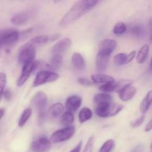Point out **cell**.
Wrapping results in <instances>:
<instances>
[{
    "instance_id": "cell-1",
    "label": "cell",
    "mask_w": 152,
    "mask_h": 152,
    "mask_svg": "<svg viewBox=\"0 0 152 152\" xmlns=\"http://www.w3.org/2000/svg\"><path fill=\"white\" fill-rule=\"evenodd\" d=\"M97 0H82L76 1L68 11L64 15L62 20L60 21V25L65 26L74 21L80 19L81 16H84L88 11L91 10L98 4Z\"/></svg>"
},
{
    "instance_id": "cell-2",
    "label": "cell",
    "mask_w": 152,
    "mask_h": 152,
    "mask_svg": "<svg viewBox=\"0 0 152 152\" xmlns=\"http://www.w3.org/2000/svg\"><path fill=\"white\" fill-rule=\"evenodd\" d=\"M31 103L38 111L39 124L42 125L46 119V108L48 106V96L43 91H37L31 99Z\"/></svg>"
},
{
    "instance_id": "cell-3",
    "label": "cell",
    "mask_w": 152,
    "mask_h": 152,
    "mask_svg": "<svg viewBox=\"0 0 152 152\" xmlns=\"http://www.w3.org/2000/svg\"><path fill=\"white\" fill-rule=\"evenodd\" d=\"M59 78L57 73L48 70H41L36 75L35 79L33 82V87H39L40 86L49 83H53Z\"/></svg>"
},
{
    "instance_id": "cell-4",
    "label": "cell",
    "mask_w": 152,
    "mask_h": 152,
    "mask_svg": "<svg viewBox=\"0 0 152 152\" xmlns=\"http://www.w3.org/2000/svg\"><path fill=\"white\" fill-rule=\"evenodd\" d=\"M20 33L16 29L7 28L0 34V46L1 48H7L16 44L19 39Z\"/></svg>"
},
{
    "instance_id": "cell-5",
    "label": "cell",
    "mask_w": 152,
    "mask_h": 152,
    "mask_svg": "<svg viewBox=\"0 0 152 152\" xmlns=\"http://www.w3.org/2000/svg\"><path fill=\"white\" fill-rule=\"evenodd\" d=\"M36 55V48L27 42L22 46L19 50L18 61L22 66L29 62H34Z\"/></svg>"
},
{
    "instance_id": "cell-6",
    "label": "cell",
    "mask_w": 152,
    "mask_h": 152,
    "mask_svg": "<svg viewBox=\"0 0 152 152\" xmlns=\"http://www.w3.org/2000/svg\"><path fill=\"white\" fill-rule=\"evenodd\" d=\"M74 134H75V129L74 126L64 128L53 132L50 136V140L53 143L62 142L71 139Z\"/></svg>"
},
{
    "instance_id": "cell-7",
    "label": "cell",
    "mask_w": 152,
    "mask_h": 152,
    "mask_svg": "<svg viewBox=\"0 0 152 152\" xmlns=\"http://www.w3.org/2000/svg\"><path fill=\"white\" fill-rule=\"evenodd\" d=\"M51 148V142L45 137L37 138L31 143L32 152H49Z\"/></svg>"
},
{
    "instance_id": "cell-8",
    "label": "cell",
    "mask_w": 152,
    "mask_h": 152,
    "mask_svg": "<svg viewBox=\"0 0 152 152\" xmlns=\"http://www.w3.org/2000/svg\"><path fill=\"white\" fill-rule=\"evenodd\" d=\"M36 66H37V62H35V61L29 62V63L22 66L21 74L17 80V83H16L18 86L21 87L28 81L33 71L36 69Z\"/></svg>"
},
{
    "instance_id": "cell-9",
    "label": "cell",
    "mask_w": 152,
    "mask_h": 152,
    "mask_svg": "<svg viewBox=\"0 0 152 152\" xmlns=\"http://www.w3.org/2000/svg\"><path fill=\"white\" fill-rule=\"evenodd\" d=\"M60 37V34H53V35H39L31 39L29 42H28L30 45L34 46V48L38 46L44 45L48 42L54 41Z\"/></svg>"
},
{
    "instance_id": "cell-10",
    "label": "cell",
    "mask_w": 152,
    "mask_h": 152,
    "mask_svg": "<svg viewBox=\"0 0 152 152\" xmlns=\"http://www.w3.org/2000/svg\"><path fill=\"white\" fill-rule=\"evenodd\" d=\"M72 45V41L69 38H63L58 41L51 48L52 54H61L68 51Z\"/></svg>"
},
{
    "instance_id": "cell-11",
    "label": "cell",
    "mask_w": 152,
    "mask_h": 152,
    "mask_svg": "<svg viewBox=\"0 0 152 152\" xmlns=\"http://www.w3.org/2000/svg\"><path fill=\"white\" fill-rule=\"evenodd\" d=\"M32 12L22 11L16 13L10 18V22L16 25H25L31 19Z\"/></svg>"
},
{
    "instance_id": "cell-12",
    "label": "cell",
    "mask_w": 152,
    "mask_h": 152,
    "mask_svg": "<svg viewBox=\"0 0 152 152\" xmlns=\"http://www.w3.org/2000/svg\"><path fill=\"white\" fill-rule=\"evenodd\" d=\"M117 46V43L115 40L111 39H105L99 43L98 52L111 55L115 50Z\"/></svg>"
},
{
    "instance_id": "cell-13",
    "label": "cell",
    "mask_w": 152,
    "mask_h": 152,
    "mask_svg": "<svg viewBox=\"0 0 152 152\" xmlns=\"http://www.w3.org/2000/svg\"><path fill=\"white\" fill-rule=\"evenodd\" d=\"M82 105V98L78 95H73L67 98L65 102V108L67 111L74 113L80 108Z\"/></svg>"
},
{
    "instance_id": "cell-14",
    "label": "cell",
    "mask_w": 152,
    "mask_h": 152,
    "mask_svg": "<svg viewBox=\"0 0 152 152\" xmlns=\"http://www.w3.org/2000/svg\"><path fill=\"white\" fill-rule=\"evenodd\" d=\"M111 55L98 52L96 57V69L98 72L104 71L107 68Z\"/></svg>"
},
{
    "instance_id": "cell-15",
    "label": "cell",
    "mask_w": 152,
    "mask_h": 152,
    "mask_svg": "<svg viewBox=\"0 0 152 152\" xmlns=\"http://www.w3.org/2000/svg\"><path fill=\"white\" fill-rule=\"evenodd\" d=\"M111 108H112L111 102H101L97 104L95 112L98 117L105 118V117H110Z\"/></svg>"
},
{
    "instance_id": "cell-16",
    "label": "cell",
    "mask_w": 152,
    "mask_h": 152,
    "mask_svg": "<svg viewBox=\"0 0 152 152\" xmlns=\"http://www.w3.org/2000/svg\"><path fill=\"white\" fill-rule=\"evenodd\" d=\"M91 81L95 84H106L109 83H116L115 79L110 75L103 74H93L91 77Z\"/></svg>"
},
{
    "instance_id": "cell-17",
    "label": "cell",
    "mask_w": 152,
    "mask_h": 152,
    "mask_svg": "<svg viewBox=\"0 0 152 152\" xmlns=\"http://www.w3.org/2000/svg\"><path fill=\"white\" fill-rule=\"evenodd\" d=\"M136 92V88L132 85V86L126 88L123 90H122L121 91L119 92V96H120V99L122 101H123V102H128V101L131 100L134 96Z\"/></svg>"
},
{
    "instance_id": "cell-18",
    "label": "cell",
    "mask_w": 152,
    "mask_h": 152,
    "mask_svg": "<svg viewBox=\"0 0 152 152\" xmlns=\"http://www.w3.org/2000/svg\"><path fill=\"white\" fill-rule=\"evenodd\" d=\"M71 62L74 68L77 70H83L86 67V61L81 53L75 52L73 53L71 57Z\"/></svg>"
},
{
    "instance_id": "cell-19",
    "label": "cell",
    "mask_w": 152,
    "mask_h": 152,
    "mask_svg": "<svg viewBox=\"0 0 152 152\" xmlns=\"http://www.w3.org/2000/svg\"><path fill=\"white\" fill-rule=\"evenodd\" d=\"M152 104V90L149 91L147 93L146 96H145L143 99L142 100V102H140V111L142 113V114L145 115V113L148 111L150 106Z\"/></svg>"
},
{
    "instance_id": "cell-20",
    "label": "cell",
    "mask_w": 152,
    "mask_h": 152,
    "mask_svg": "<svg viewBox=\"0 0 152 152\" xmlns=\"http://www.w3.org/2000/svg\"><path fill=\"white\" fill-rule=\"evenodd\" d=\"M64 109H65V107L63 106L62 103L56 102L50 107L48 114L53 118H56V117H59V116L64 114Z\"/></svg>"
},
{
    "instance_id": "cell-21",
    "label": "cell",
    "mask_w": 152,
    "mask_h": 152,
    "mask_svg": "<svg viewBox=\"0 0 152 152\" xmlns=\"http://www.w3.org/2000/svg\"><path fill=\"white\" fill-rule=\"evenodd\" d=\"M149 53V46L148 45L145 44L142 46L139 51L137 52L136 56V61L137 63L142 64L146 61L147 58L148 56Z\"/></svg>"
},
{
    "instance_id": "cell-22",
    "label": "cell",
    "mask_w": 152,
    "mask_h": 152,
    "mask_svg": "<svg viewBox=\"0 0 152 152\" xmlns=\"http://www.w3.org/2000/svg\"><path fill=\"white\" fill-rule=\"evenodd\" d=\"M92 117H93V113L91 110L89 109L88 108H83L79 113V121L80 123H84L90 120Z\"/></svg>"
},
{
    "instance_id": "cell-23",
    "label": "cell",
    "mask_w": 152,
    "mask_h": 152,
    "mask_svg": "<svg viewBox=\"0 0 152 152\" xmlns=\"http://www.w3.org/2000/svg\"><path fill=\"white\" fill-rule=\"evenodd\" d=\"M74 121V116L73 113L69 111H65L61 117V124L65 126V128L70 127Z\"/></svg>"
},
{
    "instance_id": "cell-24",
    "label": "cell",
    "mask_w": 152,
    "mask_h": 152,
    "mask_svg": "<svg viewBox=\"0 0 152 152\" xmlns=\"http://www.w3.org/2000/svg\"><path fill=\"white\" fill-rule=\"evenodd\" d=\"M112 97L110 94L106 93L96 94L94 96V102L96 104L101 103V102H111Z\"/></svg>"
},
{
    "instance_id": "cell-25",
    "label": "cell",
    "mask_w": 152,
    "mask_h": 152,
    "mask_svg": "<svg viewBox=\"0 0 152 152\" xmlns=\"http://www.w3.org/2000/svg\"><path fill=\"white\" fill-rule=\"evenodd\" d=\"M32 115V108H27L25 111L22 112V115H21L20 118H19V122H18V126L19 127L22 128L25 125V123L28 122L30 117Z\"/></svg>"
},
{
    "instance_id": "cell-26",
    "label": "cell",
    "mask_w": 152,
    "mask_h": 152,
    "mask_svg": "<svg viewBox=\"0 0 152 152\" xmlns=\"http://www.w3.org/2000/svg\"><path fill=\"white\" fill-rule=\"evenodd\" d=\"M63 62V57L61 54H52L50 58V65L53 68L59 69L62 67Z\"/></svg>"
},
{
    "instance_id": "cell-27",
    "label": "cell",
    "mask_w": 152,
    "mask_h": 152,
    "mask_svg": "<svg viewBox=\"0 0 152 152\" xmlns=\"http://www.w3.org/2000/svg\"><path fill=\"white\" fill-rule=\"evenodd\" d=\"M131 34L137 38H142L145 34V29L142 25H136L131 29Z\"/></svg>"
},
{
    "instance_id": "cell-28",
    "label": "cell",
    "mask_w": 152,
    "mask_h": 152,
    "mask_svg": "<svg viewBox=\"0 0 152 152\" xmlns=\"http://www.w3.org/2000/svg\"><path fill=\"white\" fill-rule=\"evenodd\" d=\"M126 25L123 22H118L115 24L113 28V33L115 35H122L126 31Z\"/></svg>"
},
{
    "instance_id": "cell-29",
    "label": "cell",
    "mask_w": 152,
    "mask_h": 152,
    "mask_svg": "<svg viewBox=\"0 0 152 152\" xmlns=\"http://www.w3.org/2000/svg\"><path fill=\"white\" fill-rule=\"evenodd\" d=\"M132 81L130 80H120V81L116 83L115 92L119 93V92L121 91L122 90H123V89L132 86Z\"/></svg>"
},
{
    "instance_id": "cell-30",
    "label": "cell",
    "mask_w": 152,
    "mask_h": 152,
    "mask_svg": "<svg viewBox=\"0 0 152 152\" xmlns=\"http://www.w3.org/2000/svg\"><path fill=\"white\" fill-rule=\"evenodd\" d=\"M127 56L128 54L125 53H120L115 55L114 57V62L116 65H123L127 64Z\"/></svg>"
},
{
    "instance_id": "cell-31",
    "label": "cell",
    "mask_w": 152,
    "mask_h": 152,
    "mask_svg": "<svg viewBox=\"0 0 152 152\" xmlns=\"http://www.w3.org/2000/svg\"><path fill=\"white\" fill-rule=\"evenodd\" d=\"M114 145L115 142L113 140H108L102 144L98 152H111V150L114 148Z\"/></svg>"
},
{
    "instance_id": "cell-32",
    "label": "cell",
    "mask_w": 152,
    "mask_h": 152,
    "mask_svg": "<svg viewBox=\"0 0 152 152\" xmlns=\"http://www.w3.org/2000/svg\"><path fill=\"white\" fill-rule=\"evenodd\" d=\"M99 90L104 93H110V92L115 91L116 88V83H109L106 84L101 85L99 86Z\"/></svg>"
},
{
    "instance_id": "cell-33",
    "label": "cell",
    "mask_w": 152,
    "mask_h": 152,
    "mask_svg": "<svg viewBox=\"0 0 152 152\" xmlns=\"http://www.w3.org/2000/svg\"><path fill=\"white\" fill-rule=\"evenodd\" d=\"M6 83H7V76L4 73H0V89H1V99H3V94L4 93Z\"/></svg>"
},
{
    "instance_id": "cell-34",
    "label": "cell",
    "mask_w": 152,
    "mask_h": 152,
    "mask_svg": "<svg viewBox=\"0 0 152 152\" xmlns=\"http://www.w3.org/2000/svg\"><path fill=\"white\" fill-rule=\"evenodd\" d=\"M94 137L93 136L90 137L89 139L88 140L87 142H86L85 148L83 149V152H92L93 151V147H94Z\"/></svg>"
},
{
    "instance_id": "cell-35",
    "label": "cell",
    "mask_w": 152,
    "mask_h": 152,
    "mask_svg": "<svg viewBox=\"0 0 152 152\" xmlns=\"http://www.w3.org/2000/svg\"><path fill=\"white\" fill-rule=\"evenodd\" d=\"M145 116L144 114H142L141 116H140L137 119H136L135 120H134L132 123H131V126L134 129H136V128L140 127L141 125L143 123L144 120H145Z\"/></svg>"
},
{
    "instance_id": "cell-36",
    "label": "cell",
    "mask_w": 152,
    "mask_h": 152,
    "mask_svg": "<svg viewBox=\"0 0 152 152\" xmlns=\"http://www.w3.org/2000/svg\"><path fill=\"white\" fill-rule=\"evenodd\" d=\"M123 109V105H113L112 108H111V114H110V117H113V116L117 115V114L120 112Z\"/></svg>"
},
{
    "instance_id": "cell-37",
    "label": "cell",
    "mask_w": 152,
    "mask_h": 152,
    "mask_svg": "<svg viewBox=\"0 0 152 152\" xmlns=\"http://www.w3.org/2000/svg\"><path fill=\"white\" fill-rule=\"evenodd\" d=\"M77 82H78L79 84L84 86H91L94 84L92 82H91L90 80H88L87 78H85V77H79L77 79Z\"/></svg>"
},
{
    "instance_id": "cell-38",
    "label": "cell",
    "mask_w": 152,
    "mask_h": 152,
    "mask_svg": "<svg viewBox=\"0 0 152 152\" xmlns=\"http://www.w3.org/2000/svg\"><path fill=\"white\" fill-rule=\"evenodd\" d=\"M136 56H137L136 50H132V51H131L127 56V62H126V63H129V62H132V61L134 59V57Z\"/></svg>"
},
{
    "instance_id": "cell-39",
    "label": "cell",
    "mask_w": 152,
    "mask_h": 152,
    "mask_svg": "<svg viewBox=\"0 0 152 152\" xmlns=\"http://www.w3.org/2000/svg\"><path fill=\"white\" fill-rule=\"evenodd\" d=\"M11 96H12V94L10 91L8 90V89H6V90L4 91V94H3V97H4L5 100L10 101V99H11Z\"/></svg>"
},
{
    "instance_id": "cell-40",
    "label": "cell",
    "mask_w": 152,
    "mask_h": 152,
    "mask_svg": "<svg viewBox=\"0 0 152 152\" xmlns=\"http://www.w3.org/2000/svg\"><path fill=\"white\" fill-rule=\"evenodd\" d=\"M82 141H80V142H79V143L77 144V145H76L75 147H74V148H73L71 151H70L69 152H80V150H81L82 148Z\"/></svg>"
},
{
    "instance_id": "cell-41",
    "label": "cell",
    "mask_w": 152,
    "mask_h": 152,
    "mask_svg": "<svg viewBox=\"0 0 152 152\" xmlns=\"http://www.w3.org/2000/svg\"><path fill=\"white\" fill-rule=\"evenodd\" d=\"M152 130V118L148 121L147 125L145 127V132H149Z\"/></svg>"
},
{
    "instance_id": "cell-42",
    "label": "cell",
    "mask_w": 152,
    "mask_h": 152,
    "mask_svg": "<svg viewBox=\"0 0 152 152\" xmlns=\"http://www.w3.org/2000/svg\"><path fill=\"white\" fill-rule=\"evenodd\" d=\"M4 109L3 108H1L0 109V119H2L3 117H4Z\"/></svg>"
},
{
    "instance_id": "cell-43",
    "label": "cell",
    "mask_w": 152,
    "mask_h": 152,
    "mask_svg": "<svg viewBox=\"0 0 152 152\" xmlns=\"http://www.w3.org/2000/svg\"><path fill=\"white\" fill-rule=\"evenodd\" d=\"M148 26H149V28L151 31H152V16H151L148 20Z\"/></svg>"
},
{
    "instance_id": "cell-44",
    "label": "cell",
    "mask_w": 152,
    "mask_h": 152,
    "mask_svg": "<svg viewBox=\"0 0 152 152\" xmlns=\"http://www.w3.org/2000/svg\"><path fill=\"white\" fill-rule=\"evenodd\" d=\"M150 70L152 71V58L151 59V62H150Z\"/></svg>"
},
{
    "instance_id": "cell-45",
    "label": "cell",
    "mask_w": 152,
    "mask_h": 152,
    "mask_svg": "<svg viewBox=\"0 0 152 152\" xmlns=\"http://www.w3.org/2000/svg\"><path fill=\"white\" fill-rule=\"evenodd\" d=\"M150 42L152 43V31H151V36H150Z\"/></svg>"
},
{
    "instance_id": "cell-46",
    "label": "cell",
    "mask_w": 152,
    "mask_h": 152,
    "mask_svg": "<svg viewBox=\"0 0 152 152\" xmlns=\"http://www.w3.org/2000/svg\"><path fill=\"white\" fill-rule=\"evenodd\" d=\"M151 151H152V142H151Z\"/></svg>"
},
{
    "instance_id": "cell-47",
    "label": "cell",
    "mask_w": 152,
    "mask_h": 152,
    "mask_svg": "<svg viewBox=\"0 0 152 152\" xmlns=\"http://www.w3.org/2000/svg\"><path fill=\"white\" fill-rule=\"evenodd\" d=\"M132 152H136V151H132Z\"/></svg>"
}]
</instances>
